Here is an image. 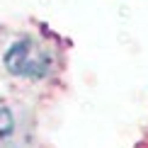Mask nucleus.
<instances>
[{"mask_svg":"<svg viewBox=\"0 0 148 148\" xmlns=\"http://www.w3.org/2000/svg\"><path fill=\"white\" fill-rule=\"evenodd\" d=\"M5 66L10 73L24 78H41L49 71V58L36 49L29 39L17 41L5 56Z\"/></svg>","mask_w":148,"mask_h":148,"instance_id":"f257e3e1","label":"nucleus"},{"mask_svg":"<svg viewBox=\"0 0 148 148\" xmlns=\"http://www.w3.org/2000/svg\"><path fill=\"white\" fill-rule=\"evenodd\" d=\"M12 129H15V121H12L10 109L0 107V141H3V138H8L10 134H12Z\"/></svg>","mask_w":148,"mask_h":148,"instance_id":"f03ea898","label":"nucleus"}]
</instances>
